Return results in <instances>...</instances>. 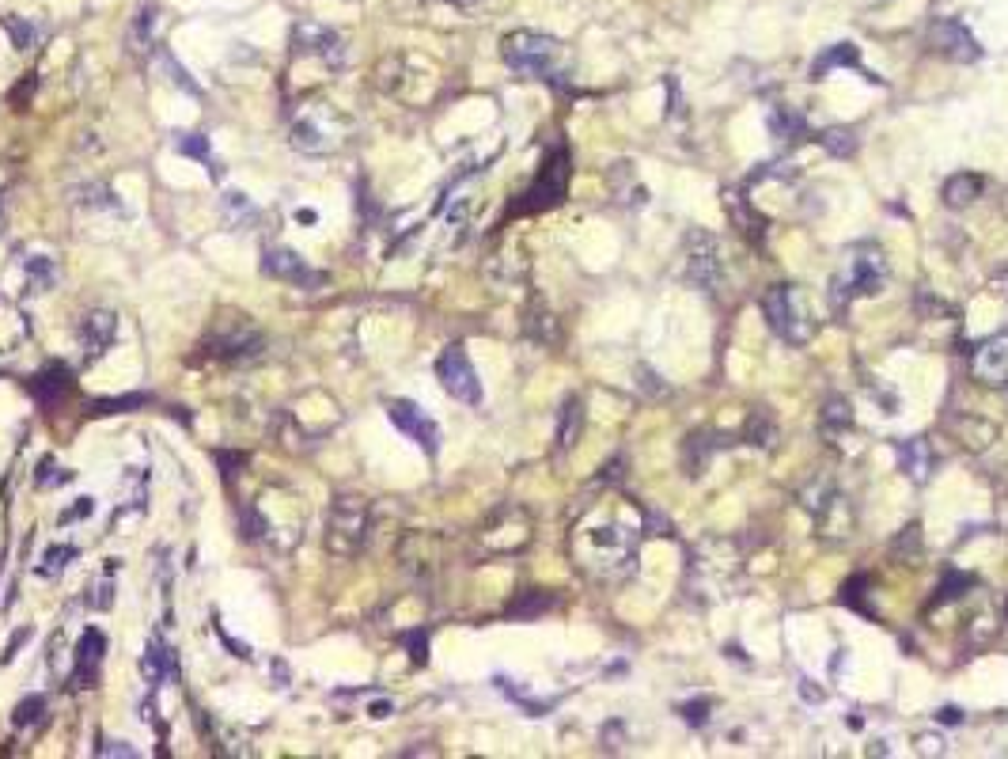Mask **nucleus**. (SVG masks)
<instances>
[{
    "label": "nucleus",
    "mask_w": 1008,
    "mask_h": 759,
    "mask_svg": "<svg viewBox=\"0 0 1008 759\" xmlns=\"http://www.w3.org/2000/svg\"><path fill=\"white\" fill-rule=\"evenodd\" d=\"M838 65H849V69L861 65V54H856V46H849V42H838V46H830L819 61H815L811 80H823V73H834Z\"/></svg>",
    "instance_id": "nucleus-19"
},
{
    "label": "nucleus",
    "mask_w": 1008,
    "mask_h": 759,
    "mask_svg": "<svg viewBox=\"0 0 1008 759\" xmlns=\"http://www.w3.org/2000/svg\"><path fill=\"white\" fill-rule=\"evenodd\" d=\"M436 380L444 384L447 395L459 399V403H466V407H478V403H482V380H478V372H475V365H470V357H466L463 346H447V350L440 353V361H436Z\"/></svg>",
    "instance_id": "nucleus-8"
},
{
    "label": "nucleus",
    "mask_w": 1008,
    "mask_h": 759,
    "mask_svg": "<svg viewBox=\"0 0 1008 759\" xmlns=\"http://www.w3.org/2000/svg\"><path fill=\"white\" fill-rule=\"evenodd\" d=\"M27 638H31V626H27V630H19V635H15L12 642H8V653H5V665H8L12 657H15V649H19V646H24Z\"/></svg>",
    "instance_id": "nucleus-32"
},
{
    "label": "nucleus",
    "mask_w": 1008,
    "mask_h": 759,
    "mask_svg": "<svg viewBox=\"0 0 1008 759\" xmlns=\"http://www.w3.org/2000/svg\"><path fill=\"white\" fill-rule=\"evenodd\" d=\"M80 350H83V361H99V357L106 353L114 346V339H118V315L114 311H103V308H95V311H88L80 320Z\"/></svg>",
    "instance_id": "nucleus-13"
},
{
    "label": "nucleus",
    "mask_w": 1008,
    "mask_h": 759,
    "mask_svg": "<svg viewBox=\"0 0 1008 759\" xmlns=\"http://www.w3.org/2000/svg\"><path fill=\"white\" fill-rule=\"evenodd\" d=\"M364 536H368V501L353 494L338 498L327 513V547L338 558H353L364 547Z\"/></svg>",
    "instance_id": "nucleus-5"
},
{
    "label": "nucleus",
    "mask_w": 1008,
    "mask_h": 759,
    "mask_svg": "<svg viewBox=\"0 0 1008 759\" xmlns=\"http://www.w3.org/2000/svg\"><path fill=\"white\" fill-rule=\"evenodd\" d=\"M73 388V376L65 365H46L34 380H31V391L42 407H54L57 399H65V391Z\"/></svg>",
    "instance_id": "nucleus-17"
},
{
    "label": "nucleus",
    "mask_w": 1008,
    "mask_h": 759,
    "mask_svg": "<svg viewBox=\"0 0 1008 759\" xmlns=\"http://www.w3.org/2000/svg\"><path fill=\"white\" fill-rule=\"evenodd\" d=\"M576 555L581 566L595 569L603 577H621L633 569V555H637V536L626 524H595V528H581L576 536Z\"/></svg>",
    "instance_id": "nucleus-1"
},
{
    "label": "nucleus",
    "mask_w": 1008,
    "mask_h": 759,
    "mask_svg": "<svg viewBox=\"0 0 1008 759\" xmlns=\"http://www.w3.org/2000/svg\"><path fill=\"white\" fill-rule=\"evenodd\" d=\"M99 755H125V759H133L137 752H133V748H125V741H118V744H103V748H99Z\"/></svg>",
    "instance_id": "nucleus-31"
},
{
    "label": "nucleus",
    "mask_w": 1008,
    "mask_h": 759,
    "mask_svg": "<svg viewBox=\"0 0 1008 759\" xmlns=\"http://www.w3.org/2000/svg\"><path fill=\"white\" fill-rule=\"evenodd\" d=\"M69 558H76V547H69V543H61V547H50V551L42 555V566H38V574H42V577H57L61 569L69 566Z\"/></svg>",
    "instance_id": "nucleus-23"
},
{
    "label": "nucleus",
    "mask_w": 1008,
    "mask_h": 759,
    "mask_svg": "<svg viewBox=\"0 0 1008 759\" xmlns=\"http://www.w3.org/2000/svg\"><path fill=\"white\" fill-rule=\"evenodd\" d=\"M262 273H266V278H273V281L296 285V289L323 285V273L311 270V266L299 259L296 251H289V247H266V255H262Z\"/></svg>",
    "instance_id": "nucleus-11"
},
{
    "label": "nucleus",
    "mask_w": 1008,
    "mask_h": 759,
    "mask_svg": "<svg viewBox=\"0 0 1008 759\" xmlns=\"http://www.w3.org/2000/svg\"><path fill=\"white\" fill-rule=\"evenodd\" d=\"M762 315H766V323L774 327L785 342H797V346H804L811 334L819 330L815 308H811L807 292L800 285H774L762 297Z\"/></svg>",
    "instance_id": "nucleus-2"
},
{
    "label": "nucleus",
    "mask_w": 1008,
    "mask_h": 759,
    "mask_svg": "<svg viewBox=\"0 0 1008 759\" xmlns=\"http://www.w3.org/2000/svg\"><path fill=\"white\" fill-rule=\"evenodd\" d=\"M581 418H584L581 403H576V399H565V407H562V429H557V440H562V448H573V445H576V433H581Z\"/></svg>",
    "instance_id": "nucleus-22"
},
{
    "label": "nucleus",
    "mask_w": 1008,
    "mask_h": 759,
    "mask_svg": "<svg viewBox=\"0 0 1008 759\" xmlns=\"http://www.w3.org/2000/svg\"><path fill=\"white\" fill-rule=\"evenodd\" d=\"M504 61L516 73L524 76H539V80H562L565 69H562V42L550 38V34H539V31H512L504 38L501 46Z\"/></svg>",
    "instance_id": "nucleus-3"
},
{
    "label": "nucleus",
    "mask_w": 1008,
    "mask_h": 759,
    "mask_svg": "<svg viewBox=\"0 0 1008 759\" xmlns=\"http://www.w3.org/2000/svg\"><path fill=\"white\" fill-rule=\"evenodd\" d=\"M898 459H903V471L906 475H914L917 482H925L929 478V445L925 440H906L903 448H898Z\"/></svg>",
    "instance_id": "nucleus-20"
},
{
    "label": "nucleus",
    "mask_w": 1008,
    "mask_h": 759,
    "mask_svg": "<svg viewBox=\"0 0 1008 759\" xmlns=\"http://www.w3.org/2000/svg\"><path fill=\"white\" fill-rule=\"evenodd\" d=\"M823 149L838 153V156H849L856 149V137H849V130H827L823 133Z\"/></svg>",
    "instance_id": "nucleus-27"
},
{
    "label": "nucleus",
    "mask_w": 1008,
    "mask_h": 759,
    "mask_svg": "<svg viewBox=\"0 0 1008 759\" xmlns=\"http://www.w3.org/2000/svg\"><path fill=\"white\" fill-rule=\"evenodd\" d=\"M387 418H391V426L398 433H406L428 456L440 452V426L417 403H410V399H391V403H387Z\"/></svg>",
    "instance_id": "nucleus-10"
},
{
    "label": "nucleus",
    "mask_w": 1008,
    "mask_h": 759,
    "mask_svg": "<svg viewBox=\"0 0 1008 759\" xmlns=\"http://www.w3.org/2000/svg\"><path fill=\"white\" fill-rule=\"evenodd\" d=\"M292 54L304 57V61H318L323 69H341L346 61V42H341L338 31L315 24V19H304V24L292 27Z\"/></svg>",
    "instance_id": "nucleus-6"
},
{
    "label": "nucleus",
    "mask_w": 1008,
    "mask_h": 759,
    "mask_svg": "<svg viewBox=\"0 0 1008 759\" xmlns=\"http://www.w3.org/2000/svg\"><path fill=\"white\" fill-rule=\"evenodd\" d=\"M769 125L778 130V137H792V133L804 130V118H800V114H797V118H785L781 111H774V114H769Z\"/></svg>",
    "instance_id": "nucleus-28"
},
{
    "label": "nucleus",
    "mask_w": 1008,
    "mask_h": 759,
    "mask_svg": "<svg viewBox=\"0 0 1008 759\" xmlns=\"http://www.w3.org/2000/svg\"><path fill=\"white\" fill-rule=\"evenodd\" d=\"M349 125L338 111L330 107H304L292 122V149L299 153H311V156H323L334 153L346 144Z\"/></svg>",
    "instance_id": "nucleus-4"
},
{
    "label": "nucleus",
    "mask_w": 1008,
    "mask_h": 759,
    "mask_svg": "<svg viewBox=\"0 0 1008 759\" xmlns=\"http://www.w3.org/2000/svg\"><path fill=\"white\" fill-rule=\"evenodd\" d=\"M410 649H414L410 657H414L417 665H425V635H414V638H410Z\"/></svg>",
    "instance_id": "nucleus-33"
},
{
    "label": "nucleus",
    "mask_w": 1008,
    "mask_h": 759,
    "mask_svg": "<svg viewBox=\"0 0 1008 759\" xmlns=\"http://www.w3.org/2000/svg\"><path fill=\"white\" fill-rule=\"evenodd\" d=\"M884 278H887V262H884V255H879V251H876L872 243L856 247V251H853V259H849V273H846V278L834 281V289H846L834 304L846 308V297H872V292H879V285H884Z\"/></svg>",
    "instance_id": "nucleus-7"
},
{
    "label": "nucleus",
    "mask_w": 1008,
    "mask_h": 759,
    "mask_svg": "<svg viewBox=\"0 0 1008 759\" xmlns=\"http://www.w3.org/2000/svg\"><path fill=\"white\" fill-rule=\"evenodd\" d=\"M42 710H46V699H42V695H31V699H24L15 706V729H24V725H34L38 718H42Z\"/></svg>",
    "instance_id": "nucleus-26"
},
{
    "label": "nucleus",
    "mask_w": 1008,
    "mask_h": 759,
    "mask_svg": "<svg viewBox=\"0 0 1008 759\" xmlns=\"http://www.w3.org/2000/svg\"><path fill=\"white\" fill-rule=\"evenodd\" d=\"M982 194V179L978 175H971V172H963V175H952L948 182H944V202H948L952 209H963V205H971L974 198Z\"/></svg>",
    "instance_id": "nucleus-18"
},
{
    "label": "nucleus",
    "mask_w": 1008,
    "mask_h": 759,
    "mask_svg": "<svg viewBox=\"0 0 1008 759\" xmlns=\"http://www.w3.org/2000/svg\"><path fill=\"white\" fill-rule=\"evenodd\" d=\"M0 24L8 27V34H12V42H15V50H31L34 42H38V31H34L31 24H24V19H15V15H5V19H0Z\"/></svg>",
    "instance_id": "nucleus-25"
},
{
    "label": "nucleus",
    "mask_w": 1008,
    "mask_h": 759,
    "mask_svg": "<svg viewBox=\"0 0 1008 759\" xmlns=\"http://www.w3.org/2000/svg\"><path fill=\"white\" fill-rule=\"evenodd\" d=\"M690 278L705 289H713L717 278H720V262H717V243L710 236H694L690 240Z\"/></svg>",
    "instance_id": "nucleus-16"
},
{
    "label": "nucleus",
    "mask_w": 1008,
    "mask_h": 759,
    "mask_svg": "<svg viewBox=\"0 0 1008 759\" xmlns=\"http://www.w3.org/2000/svg\"><path fill=\"white\" fill-rule=\"evenodd\" d=\"M565 190H569V156H565V149H557L543 163L539 179H534V186L527 190L516 209L520 213H543V209H550V205H557L565 198Z\"/></svg>",
    "instance_id": "nucleus-9"
},
{
    "label": "nucleus",
    "mask_w": 1008,
    "mask_h": 759,
    "mask_svg": "<svg viewBox=\"0 0 1008 759\" xmlns=\"http://www.w3.org/2000/svg\"><path fill=\"white\" fill-rule=\"evenodd\" d=\"M175 153L179 156H194L198 163L212 167V175H220L217 156H212V149H209V137H201V133H175Z\"/></svg>",
    "instance_id": "nucleus-21"
},
{
    "label": "nucleus",
    "mask_w": 1008,
    "mask_h": 759,
    "mask_svg": "<svg viewBox=\"0 0 1008 759\" xmlns=\"http://www.w3.org/2000/svg\"><path fill=\"white\" fill-rule=\"evenodd\" d=\"M971 369H974V376L982 380V384H990V388L1008 384V346H1004V342H985V346H978Z\"/></svg>",
    "instance_id": "nucleus-15"
},
{
    "label": "nucleus",
    "mask_w": 1008,
    "mask_h": 759,
    "mask_svg": "<svg viewBox=\"0 0 1008 759\" xmlns=\"http://www.w3.org/2000/svg\"><path fill=\"white\" fill-rule=\"evenodd\" d=\"M141 672H144V680L152 684V687H160L163 684V676H167V653L152 642V649L144 653V661H141Z\"/></svg>",
    "instance_id": "nucleus-24"
},
{
    "label": "nucleus",
    "mask_w": 1008,
    "mask_h": 759,
    "mask_svg": "<svg viewBox=\"0 0 1008 759\" xmlns=\"http://www.w3.org/2000/svg\"><path fill=\"white\" fill-rule=\"evenodd\" d=\"M929 46H933V54L948 57V61H963V65L978 57L974 34L963 27L959 19H936V24L929 27Z\"/></svg>",
    "instance_id": "nucleus-12"
},
{
    "label": "nucleus",
    "mask_w": 1008,
    "mask_h": 759,
    "mask_svg": "<svg viewBox=\"0 0 1008 759\" xmlns=\"http://www.w3.org/2000/svg\"><path fill=\"white\" fill-rule=\"evenodd\" d=\"M103 653H106V638H103V630L88 626V630L80 635V642H76V672H73V684H76V687H92L95 672H99V661H103Z\"/></svg>",
    "instance_id": "nucleus-14"
},
{
    "label": "nucleus",
    "mask_w": 1008,
    "mask_h": 759,
    "mask_svg": "<svg viewBox=\"0 0 1008 759\" xmlns=\"http://www.w3.org/2000/svg\"><path fill=\"white\" fill-rule=\"evenodd\" d=\"M682 710H686V722H690V725L710 722V703H701V699H698V703H690V706H682Z\"/></svg>",
    "instance_id": "nucleus-29"
},
{
    "label": "nucleus",
    "mask_w": 1008,
    "mask_h": 759,
    "mask_svg": "<svg viewBox=\"0 0 1008 759\" xmlns=\"http://www.w3.org/2000/svg\"><path fill=\"white\" fill-rule=\"evenodd\" d=\"M936 718H940L944 725H959V722H963V710H959V706H940Z\"/></svg>",
    "instance_id": "nucleus-30"
},
{
    "label": "nucleus",
    "mask_w": 1008,
    "mask_h": 759,
    "mask_svg": "<svg viewBox=\"0 0 1008 759\" xmlns=\"http://www.w3.org/2000/svg\"><path fill=\"white\" fill-rule=\"evenodd\" d=\"M387 714H395V703H376L372 706V718H387Z\"/></svg>",
    "instance_id": "nucleus-34"
}]
</instances>
